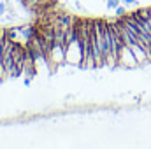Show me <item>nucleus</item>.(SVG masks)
Segmentation results:
<instances>
[{
  "instance_id": "nucleus-1",
  "label": "nucleus",
  "mask_w": 151,
  "mask_h": 149,
  "mask_svg": "<svg viewBox=\"0 0 151 149\" xmlns=\"http://www.w3.org/2000/svg\"><path fill=\"white\" fill-rule=\"evenodd\" d=\"M47 62H51L55 67H60L63 63H67L65 60V46L58 40H53L49 46V53H47Z\"/></svg>"
},
{
  "instance_id": "nucleus-2",
  "label": "nucleus",
  "mask_w": 151,
  "mask_h": 149,
  "mask_svg": "<svg viewBox=\"0 0 151 149\" xmlns=\"http://www.w3.org/2000/svg\"><path fill=\"white\" fill-rule=\"evenodd\" d=\"M137 65H139V62L135 60V56H134V53H132L130 46L123 44V46L119 47V54H118V67L134 69V67H137Z\"/></svg>"
},
{
  "instance_id": "nucleus-3",
  "label": "nucleus",
  "mask_w": 151,
  "mask_h": 149,
  "mask_svg": "<svg viewBox=\"0 0 151 149\" xmlns=\"http://www.w3.org/2000/svg\"><path fill=\"white\" fill-rule=\"evenodd\" d=\"M119 2H121V0H107L106 5H107V9H116V7L119 5Z\"/></svg>"
},
{
  "instance_id": "nucleus-4",
  "label": "nucleus",
  "mask_w": 151,
  "mask_h": 149,
  "mask_svg": "<svg viewBox=\"0 0 151 149\" xmlns=\"http://www.w3.org/2000/svg\"><path fill=\"white\" fill-rule=\"evenodd\" d=\"M114 11H116V16H125V11H127V5H121V4H119V5H118V7H116Z\"/></svg>"
},
{
  "instance_id": "nucleus-5",
  "label": "nucleus",
  "mask_w": 151,
  "mask_h": 149,
  "mask_svg": "<svg viewBox=\"0 0 151 149\" xmlns=\"http://www.w3.org/2000/svg\"><path fill=\"white\" fill-rule=\"evenodd\" d=\"M5 12H7V2L4 0V2H0V18H2Z\"/></svg>"
},
{
  "instance_id": "nucleus-6",
  "label": "nucleus",
  "mask_w": 151,
  "mask_h": 149,
  "mask_svg": "<svg viewBox=\"0 0 151 149\" xmlns=\"http://www.w3.org/2000/svg\"><path fill=\"white\" fill-rule=\"evenodd\" d=\"M121 2H123V5H127V7H128V5H137V0H121Z\"/></svg>"
},
{
  "instance_id": "nucleus-7",
  "label": "nucleus",
  "mask_w": 151,
  "mask_h": 149,
  "mask_svg": "<svg viewBox=\"0 0 151 149\" xmlns=\"http://www.w3.org/2000/svg\"><path fill=\"white\" fill-rule=\"evenodd\" d=\"M2 82H4V77H2V75H0V84H2Z\"/></svg>"
},
{
  "instance_id": "nucleus-8",
  "label": "nucleus",
  "mask_w": 151,
  "mask_h": 149,
  "mask_svg": "<svg viewBox=\"0 0 151 149\" xmlns=\"http://www.w3.org/2000/svg\"><path fill=\"white\" fill-rule=\"evenodd\" d=\"M5 2H9V0H5Z\"/></svg>"
}]
</instances>
